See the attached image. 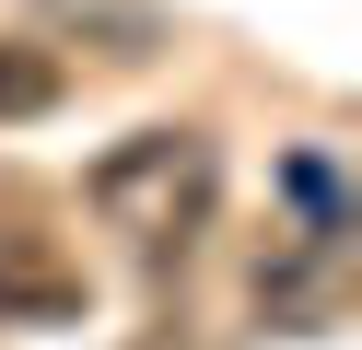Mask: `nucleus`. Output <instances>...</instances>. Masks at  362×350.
Returning <instances> with one entry per match:
<instances>
[{
    "instance_id": "f257e3e1",
    "label": "nucleus",
    "mask_w": 362,
    "mask_h": 350,
    "mask_svg": "<svg viewBox=\"0 0 362 350\" xmlns=\"http://www.w3.org/2000/svg\"><path fill=\"white\" fill-rule=\"evenodd\" d=\"M82 199L141 257H187L199 222H211V199H222V152H211V129H129L117 152L82 175Z\"/></svg>"
},
{
    "instance_id": "f03ea898",
    "label": "nucleus",
    "mask_w": 362,
    "mask_h": 350,
    "mask_svg": "<svg viewBox=\"0 0 362 350\" xmlns=\"http://www.w3.org/2000/svg\"><path fill=\"white\" fill-rule=\"evenodd\" d=\"M59 93H71V70H59L47 47H24V35H0V117H47Z\"/></svg>"
},
{
    "instance_id": "7ed1b4c3",
    "label": "nucleus",
    "mask_w": 362,
    "mask_h": 350,
    "mask_svg": "<svg viewBox=\"0 0 362 350\" xmlns=\"http://www.w3.org/2000/svg\"><path fill=\"white\" fill-rule=\"evenodd\" d=\"M0 315H82V292L47 269H0Z\"/></svg>"
}]
</instances>
